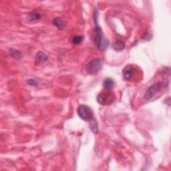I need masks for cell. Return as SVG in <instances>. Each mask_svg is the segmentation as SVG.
Returning a JSON list of instances; mask_svg holds the SVG:
<instances>
[{"mask_svg": "<svg viewBox=\"0 0 171 171\" xmlns=\"http://www.w3.org/2000/svg\"><path fill=\"white\" fill-rule=\"evenodd\" d=\"M90 129L95 134H98V126L97 124V122H96V120L94 118H93L92 120L90 121Z\"/></svg>", "mask_w": 171, "mask_h": 171, "instance_id": "cell-9", "label": "cell"}, {"mask_svg": "<svg viewBox=\"0 0 171 171\" xmlns=\"http://www.w3.org/2000/svg\"><path fill=\"white\" fill-rule=\"evenodd\" d=\"M9 54H10V56L13 57H16V58H18L21 56L20 52H19L18 50H16L15 49L9 50Z\"/></svg>", "mask_w": 171, "mask_h": 171, "instance_id": "cell-14", "label": "cell"}, {"mask_svg": "<svg viewBox=\"0 0 171 171\" xmlns=\"http://www.w3.org/2000/svg\"><path fill=\"white\" fill-rule=\"evenodd\" d=\"M36 57H37V60L38 61L40 62H45L48 60V56L42 52H38Z\"/></svg>", "mask_w": 171, "mask_h": 171, "instance_id": "cell-11", "label": "cell"}, {"mask_svg": "<svg viewBox=\"0 0 171 171\" xmlns=\"http://www.w3.org/2000/svg\"><path fill=\"white\" fill-rule=\"evenodd\" d=\"M53 23H54L57 28L61 29V30L64 28L63 23H62V21L60 18H55L54 20H53Z\"/></svg>", "mask_w": 171, "mask_h": 171, "instance_id": "cell-13", "label": "cell"}, {"mask_svg": "<svg viewBox=\"0 0 171 171\" xmlns=\"http://www.w3.org/2000/svg\"><path fill=\"white\" fill-rule=\"evenodd\" d=\"M102 67V61L100 59H94L86 64V70L90 75H96L101 70Z\"/></svg>", "mask_w": 171, "mask_h": 171, "instance_id": "cell-3", "label": "cell"}, {"mask_svg": "<svg viewBox=\"0 0 171 171\" xmlns=\"http://www.w3.org/2000/svg\"><path fill=\"white\" fill-rule=\"evenodd\" d=\"M103 86H104V88L105 89H106L107 90H112L114 86V82L112 79L110 78H106L103 82Z\"/></svg>", "mask_w": 171, "mask_h": 171, "instance_id": "cell-7", "label": "cell"}, {"mask_svg": "<svg viewBox=\"0 0 171 171\" xmlns=\"http://www.w3.org/2000/svg\"><path fill=\"white\" fill-rule=\"evenodd\" d=\"M113 48L117 52L123 50L125 48V44L121 40H116L113 44Z\"/></svg>", "mask_w": 171, "mask_h": 171, "instance_id": "cell-8", "label": "cell"}, {"mask_svg": "<svg viewBox=\"0 0 171 171\" xmlns=\"http://www.w3.org/2000/svg\"><path fill=\"white\" fill-rule=\"evenodd\" d=\"M29 17L31 20H38L41 18V15L37 11H33L30 13Z\"/></svg>", "mask_w": 171, "mask_h": 171, "instance_id": "cell-12", "label": "cell"}, {"mask_svg": "<svg viewBox=\"0 0 171 171\" xmlns=\"http://www.w3.org/2000/svg\"><path fill=\"white\" fill-rule=\"evenodd\" d=\"M114 100V94L110 91H106L100 92L97 96L98 102L101 105H110Z\"/></svg>", "mask_w": 171, "mask_h": 171, "instance_id": "cell-4", "label": "cell"}, {"mask_svg": "<svg viewBox=\"0 0 171 171\" xmlns=\"http://www.w3.org/2000/svg\"><path fill=\"white\" fill-rule=\"evenodd\" d=\"M163 86H164L163 83L160 82L153 84V85L150 86V87L146 90L144 96V99L146 100L151 99L152 98H153L154 96L157 94L162 90Z\"/></svg>", "mask_w": 171, "mask_h": 171, "instance_id": "cell-5", "label": "cell"}, {"mask_svg": "<svg viewBox=\"0 0 171 171\" xmlns=\"http://www.w3.org/2000/svg\"><path fill=\"white\" fill-rule=\"evenodd\" d=\"M78 116L82 120L86 122H90L94 118V114L91 108L87 105H80L77 109Z\"/></svg>", "mask_w": 171, "mask_h": 171, "instance_id": "cell-2", "label": "cell"}, {"mask_svg": "<svg viewBox=\"0 0 171 171\" xmlns=\"http://www.w3.org/2000/svg\"><path fill=\"white\" fill-rule=\"evenodd\" d=\"M134 72V68L132 66H127L123 70V75L125 80H130Z\"/></svg>", "mask_w": 171, "mask_h": 171, "instance_id": "cell-6", "label": "cell"}, {"mask_svg": "<svg viewBox=\"0 0 171 171\" xmlns=\"http://www.w3.org/2000/svg\"><path fill=\"white\" fill-rule=\"evenodd\" d=\"M84 40V36L83 35H76L72 37V42L74 44L78 45L80 44V43H82Z\"/></svg>", "mask_w": 171, "mask_h": 171, "instance_id": "cell-10", "label": "cell"}, {"mask_svg": "<svg viewBox=\"0 0 171 171\" xmlns=\"http://www.w3.org/2000/svg\"><path fill=\"white\" fill-rule=\"evenodd\" d=\"M94 21L95 28L94 30L92 35V40L95 45L98 48V49L104 50L108 47V42L106 39L104 38L102 29L99 26L97 21V15L96 16V11L94 12Z\"/></svg>", "mask_w": 171, "mask_h": 171, "instance_id": "cell-1", "label": "cell"}, {"mask_svg": "<svg viewBox=\"0 0 171 171\" xmlns=\"http://www.w3.org/2000/svg\"><path fill=\"white\" fill-rule=\"evenodd\" d=\"M28 83L31 86H37L38 84V82L36 80H33V79H31V80H28Z\"/></svg>", "mask_w": 171, "mask_h": 171, "instance_id": "cell-15", "label": "cell"}]
</instances>
